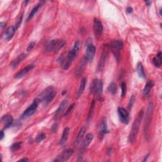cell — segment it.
Returning a JSON list of instances; mask_svg holds the SVG:
<instances>
[{
	"label": "cell",
	"mask_w": 162,
	"mask_h": 162,
	"mask_svg": "<svg viewBox=\"0 0 162 162\" xmlns=\"http://www.w3.org/2000/svg\"><path fill=\"white\" fill-rule=\"evenodd\" d=\"M143 115H144V112L143 110H141L140 112V113H138L137 116L136 117V119L134 121V123L132 126V127H131L129 136V141L131 143H134L136 140V137L139 133V130H140V126L141 124V122L143 119Z\"/></svg>",
	"instance_id": "6da1fadb"
},
{
	"label": "cell",
	"mask_w": 162,
	"mask_h": 162,
	"mask_svg": "<svg viewBox=\"0 0 162 162\" xmlns=\"http://www.w3.org/2000/svg\"><path fill=\"white\" fill-rule=\"evenodd\" d=\"M80 48H81V43L79 41H77L74 45L72 50H71L68 53L67 60L64 65V70H68L69 67H71L72 61L79 53Z\"/></svg>",
	"instance_id": "7a4b0ae2"
},
{
	"label": "cell",
	"mask_w": 162,
	"mask_h": 162,
	"mask_svg": "<svg viewBox=\"0 0 162 162\" xmlns=\"http://www.w3.org/2000/svg\"><path fill=\"white\" fill-rule=\"evenodd\" d=\"M57 95V91L53 87L50 86L46 88L41 94V101L43 102L44 106H48L55 98Z\"/></svg>",
	"instance_id": "3957f363"
},
{
	"label": "cell",
	"mask_w": 162,
	"mask_h": 162,
	"mask_svg": "<svg viewBox=\"0 0 162 162\" xmlns=\"http://www.w3.org/2000/svg\"><path fill=\"white\" fill-rule=\"evenodd\" d=\"M103 84L102 81L99 79H95L91 84V93L96 96H100L103 92Z\"/></svg>",
	"instance_id": "277c9868"
},
{
	"label": "cell",
	"mask_w": 162,
	"mask_h": 162,
	"mask_svg": "<svg viewBox=\"0 0 162 162\" xmlns=\"http://www.w3.org/2000/svg\"><path fill=\"white\" fill-rule=\"evenodd\" d=\"M41 99L40 98H36L33 103L30 105L27 109L24 112V113H22L21 115V119H26L29 118V117L32 116V115L36 112L38 106H39L40 103H41Z\"/></svg>",
	"instance_id": "5b68a950"
},
{
	"label": "cell",
	"mask_w": 162,
	"mask_h": 162,
	"mask_svg": "<svg viewBox=\"0 0 162 162\" xmlns=\"http://www.w3.org/2000/svg\"><path fill=\"white\" fill-rule=\"evenodd\" d=\"M65 44V41L61 40H53L50 42V43L46 46V51H53L54 53H57L62 48Z\"/></svg>",
	"instance_id": "8992f818"
},
{
	"label": "cell",
	"mask_w": 162,
	"mask_h": 162,
	"mask_svg": "<svg viewBox=\"0 0 162 162\" xmlns=\"http://www.w3.org/2000/svg\"><path fill=\"white\" fill-rule=\"evenodd\" d=\"M123 41L121 40H114L111 44L112 51L117 61L120 59V51L123 48Z\"/></svg>",
	"instance_id": "52a82bcc"
},
{
	"label": "cell",
	"mask_w": 162,
	"mask_h": 162,
	"mask_svg": "<svg viewBox=\"0 0 162 162\" xmlns=\"http://www.w3.org/2000/svg\"><path fill=\"white\" fill-rule=\"evenodd\" d=\"M109 44H104L103 48L102 53L101 54V57H100V59L99 61V64L98 65V70L102 71L104 68L106 61L109 56Z\"/></svg>",
	"instance_id": "ba28073f"
},
{
	"label": "cell",
	"mask_w": 162,
	"mask_h": 162,
	"mask_svg": "<svg viewBox=\"0 0 162 162\" xmlns=\"http://www.w3.org/2000/svg\"><path fill=\"white\" fill-rule=\"evenodd\" d=\"M153 110V103H150L148 105V109H147V113H146V117L145 124H144V133L145 134L146 137L148 136V134L149 132V128H150V125L151 123Z\"/></svg>",
	"instance_id": "9c48e42d"
},
{
	"label": "cell",
	"mask_w": 162,
	"mask_h": 162,
	"mask_svg": "<svg viewBox=\"0 0 162 162\" xmlns=\"http://www.w3.org/2000/svg\"><path fill=\"white\" fill-rule=\"evenodd\" d=\"M92 140H93V135H92V134H88L85 137V138L84 139V140L82 141V143L81 144V149L79 153V158H82L84 152L88 148L89 145L92 142Z\"/></svg>",
	"instance_id": "30bf717a"
},
{
	"label": "cell",
	"mask_w": 162,
	"mask_h": 162,
	"mask_svg": "<svg viewBox=\"0 0 162 162\" xmlns=\"http://www.w3.org/2000/svg\"><path fill=\"white\" fill-rule=\"evenodd\" d=\"M118 113L121 122L126 125L128 124L129 121V114L128 111L123 108L119 107L118 109Z\"/></svg>",
	"instance_id": "8fae6325"
},
{
	"label": "cell",
	"mask_w": 162,
	"mask_h": 162,
	"mask_svg": "<svg viewBox=\"0 0 162 162\" xmlns=\"http://www.w3.org/2000/svg\"><path fill=\"white\" fill-rule=\"evenodd\" d=\"M103 30V26L102 22L98 19H95L93 22V30L95 35L96 37H99L102 35Z\"/></svg>",
	"instance_id": "7c38bea8"
},
{
	"label": "cell",
	"mask_w": 162,
	"mask_h": 162,
	"mask_svg": "<svg viewBox=\"0 0 162 162\" xmlns=\"http://www.w3.org/2000/svg\"><path fill=\"white\" fill-rule=\"evenodd\" d=\"M98 130L99 136L101 137H103L104 135L109 133V130L108 129L107 125V119L106 117H103L101 122H100L98 126Z\"/></svg>",
	"instance_id": "4fadbf2b"
},
{
	"label": "cell",
	"mask_w": 162,
	"mask_h": 162,
	"mask_svg": "<svg viewBox=\"0 0 162 162\" xmlns=\"http://www.w3.org/2000/svg\"><path fill=\"white\" fill-rule=\"evenodd\" d=\"M74 153V150L72 149H68L61 153L57 158L54 160L55 161H65L70 158Z\"/></svg>",
	"instance_id": "5bb4252c"
},
{
	"label": "cell",
	"mask_w": 162,
	"mask_h": 162,
	"mask_svg": "<svg viewBox=\"0 0 162 162\" xmlns=\"http://www.w3.org/2000/svg\"><path fill=\"white\" fill-rule=\"evenodd\" d=\"M95 53H96V48L93 44L92 43L87 45L86 58L88 61H92L93 60Z\"/></svg>",
	"instance_id": "9a60e30c"
},
{
	"label": "cell",
	"mask_w": 162,
	"mask_h": 162,
	"mask_svg": "<svg viewBox=\"0 0 162 162\" xmlns=\"http://www.w3.org/2000/svg\"><path fill=\"white\" fill-rule=\"evenodd\" d=\"M2 122L3 124L4 129L9 128L13 123V119L12 116L9 115H6L2 118Z\"/></svg>",
	"instance_id": "2e32d148"
},
{
	"label": "cell",
	"mask_w": 162,
	"mask_h": 162,
	"mask_svg": "<svg viewBox=\"0 0 162 162\" xmlns=\"http://www.w3.org/2000/svg\"><path fill=\"white\" fill-rule=\"evenodd\" d=\"M34 67H35V66L34 65H27L26 67H25L24 68H23L22 70L19 71L16 75H15V78L16 79H20V78H23V77L26 75L28 72H29L30 71H32Z\"/></svg>",
	"instance_id": "e0dca14e"
},
{
	"label": "cell",
	"mask_w": 162,
	"mask_h": 162,
	"mask_svg": "<svg viewBox=\"0 0 162 162\" xmlns=\"http://www.w3.org/2000/svg\"><path fill=\"white\" fill-rule=\"evenodd\" d=\"M17 28L15 27V26H12L8 28L6 30V32L4 34V39L6 41H10L12 40V38L14 36V34L16 31Z\"/></svg>",
	"instance_id": "ac0fdd59"
},
{
	"label": "cell",
	"mask_w": 162,
	"mask_h": 162,
	"mask_svg": "<svg viewBox=\"0 0 162 162\" xmlns=\"http://www.w3.org/2000/svg\"><path fill=\"white\" fill-rule=\"evenodd\" d=\"M67 105H68V101L67 99L64 100V101L61 103L59 107L58 108L57 110L55 112V118L56 119H57L58 118H59L60 117V115H61V113H62L64 112V110L66 109Z\"/></svg>",
	"instance_id": "d6986e66"
},
{
	"label": "cell",
	"mask_w": 162,
	"mask_h": 162,
	"mask_svg": "<svg viewBox=\"0 0 162 162\" xmlns=\"http://www.w3.org/2000/svg\"><path fill=\"white\" fill-rule=\"evenodd\" d=\"M43 3H44V2H40L38 4H37L33 8V9L32 10L31 12H30V13H29V16H28V17L27 19V22H29V20H31L35 16L36 14L38 12V11H39V10L41 9V6H43Z\"/></svg>",
	"instance_id": "ffe728a7"
},
{
	"label": "cell",
	"mask_w": 162,
	"mask_h": 162,
	"mask_svg": "<svg viewBox=\"0 0 162 162\" xmlns=\"http://www.w3.org/2000/svg\"><path fill=\"white\" fill-rule=\"evenodd\" d=\"M86 82H87V79L86 78H84L81 79L79 90L78 91V93H77V98L78 99L81 98V96L82 95L84 89H85V88H86Z\"/></svg>",
	"instance_id": "44dd1931"
},
{
	"label": "cell",
	"mask_w": 162,
	"mask_h": 162,
	"mask_svg": "<svg viewBox=\"0 0 162 162\" xmlns=\"http://www.w3.org/2000/svg\"><path fill=\"white\" fill-rule=\"evenodd\" d=\"M86 129L85 127H82L80 130H79V132L78 134V136L76 137L75 140L74 141V144L75 145H78L79 144L81 143V142L82 141V140L83 139V137L86 133Z\"/></svg>",
	"instance_id": "7402d4cb"
},
{
	"label": "cell",
	"mask_w": 162,
	"mask_h": 162,
	"mask_svg": "<svg viewBox=\"0 0 162 162\" xmlns=\"http://www.w3.org/2000/svg\"><path fill=\"white\" fill-rule=\"evenodd\" d=\"M155 85V82L153 81H150L147 83H146V86L143 89V95L145 96H147L149 95L150 92L151 91V89L153 88V87Z\"/></svg>",
	"instance_id": "603a6c76"
},
{
	"label": "cell",
	"mask_w": 162,
	"mask_h": 162,
	"mask_svg": "<svg viewBox=\"0 0 162 162\" xmlns=\"http://www.w3.org/2000/svg\"><path fill=\"white\" fill-rule=\"evenodd\" d=\"M68 134H69V129L68 127H66L64 129L63 131L62 136H61V138L60 141V144L61 146H64L66 144L68 140Z\"/></svg>",
	"instance_id": "cb8c5ba5"
},
{
	"label": "cell",
	"mask_w": 162,
	"mask_h": 162,
	"mask_svg": "<svg viewBox=\"0 0 162 162\" xmlns=\"http://www.w3.org/2000/svg\"><path fill=\"white\" fill-rule=\"evenodd\" d=\"M87 62H88V60H87V59L86 58H84L83 59H82L81 60L79 65L78 67V69H77V71H76L77 74L80 75L81 74H82V72L84 71V67H85V66H86Z\"/></svg>",
	"instance_id": "d4e9b609"
},
{
	"label": "cell",
	"mask_w": 162,
	"mask_h": 162,
	"mask_svg": "<svg viewBox=\"0 0 162 162\" xmlns=\"http://www.w3.org/2000/svg\"><path fill=\"white\" fill-rule=\"evenodd\" d=\"M26 55H25L24 53H22V54H21V55H19L16 58H15V59L12 61V67L13 68L17 67V65L21 62V61L26 58Z\"/></svg>",
	"instance_id": "484cf974"
},
{
	"label": "cell",
	"mask_w": 162,
	"mask_h": 162,
	"mask_svg": "<svg viewBox=\"0 0 162 162\" xmlns=\"http://www.w3.org/2000/svg\"><path fill=\"white\" fill-rule=\"evenodd\" d=\"M161 52L159 51L157 55L153 59V64L156 67H160L161 65Z\"/></svg>",
	"instance_id": "4316f807"
},
{
	"label": "cell",
	"mask_w": 162,
	"mask_h": 162,
	"mask_svg": "<svg viewBox=\"0 0 162 162\" xmlns=\"http://www.w3.org/2000/svg\"><path fill=\"white\" fill-rule=\"evenodd\" d=\"M137 72L140 78H143V79L146 78V74L144 72V67H143V64L141 62H139L137 65Z\"/></svg>",
	"instance_id": "83f0119b"
},
{
	"label": "cell",
	"mask_w": 162,
	"mask_h": 162,
	"mask_svg": "<svg viewBox=\"0 0 162 162\" xmlns=\"http://www.w3.org/2000/svg\"><path fill=\"white\" fill-rule=\"evenodd\" d=\"M108 91H109L110 93H111L112 95H115L117 91V84L114 82H111L109 86V88H108Z\"/></svg>",
	"instance_id": "f1b7e54d"
},
{
	"label": "cell",
	"mask_w": 162,
	"mask_h": 162,
	"mask_svg": "<svg viewBox=\"0 0 162 162\" xmlns=\"http://www.w3.org/2000/svg\"><path fill=\"white\" fill-rule=\"evenodd\" d=\"M23 145V142L22 141H19V142H17V143H13L10 147V149L12 151H17L19 150Z\"/></svg>",
	"instance_id": "f546056e"
},
{
	"label": "cell",
	"mask_w": 162,
	"mask_h": 162,
	"mask_svg": "<svg viewBox=\"0 0 162 162\" xmlns=\"http://www.w3.org/2000/svg\"><path fill=\"white\" fill-rule=\"evenodd\" d=\"M121 89H122V92H121V96L122 98L124 97L126 95L127 92V86L125 82H123L121 84Z\"/></svg>",
	"instance_id": "4dcf8cb0"
},
{
	"label": "cell",
	"mask_w": 162,
	"mask_h": 162,
	"mask_svg": "<svg viewBox=\"0 0 162 162\" xmlns=\"http://www.w3.org/2000/svg\"><path fill=\"white\" fill-rule=\"evenodd\" d=\"M95 100H92V102L91 105V106H90V109H89V115H88V120H89L91 118L92 113V112H93V110H94V108H95Z\"/></svg>",
	"instance_id": "1f68e13d"
},
{
	"label": "cell",
	"mask_w": 162,
	"mask_h": 162,
	"mask_svg": "<svg viewBox=\"0 0 162 162\" xmlns=\"http://www.w3.org/2000/svg\"><path fill=\"white\" fill-rule=\"evenodd\" d=\"M46 136L45 134H44V133H41V134H39V135H38V136H37L36 141V142L38 143H41V141H43L44 140V139L46 138Z\"/></svg>",
	"instance_id": "d6a6232c"
},
{
	"label": "cell",
	"mask_w": 162,
	"mask_h": 162,
	"mask_svg": "<svg viewBox=\"0 0 162 162\" xmlns=\"http://www.w3.org/2000/svg\"><path fill=\"white\" fill-rule=\"evenodd\" d=\"M134 102H135V96H134V95L131 96L130 99V100H129V105H128V109H129V110H130V109H131V108L133 107Z\"/></svg>",
	"instance_id": "836d02e7"
},
{
	"label": "cell",
	"mask_w": 162,
	"mask_h": 162,
	"mask_svg": "<svg viewBox=\"0 0 162 162\" xmlns=\"http://www.w3.org/2000/svg\"><path fill=\"white\" fill-rule=\"evenodd\" d=\"M74 106H75V104H72V105H71L70 106H69L68 108V109L66 110L65 113V116H67V115H68L69 114L71 113V112L72 111V110L74 109Z\"/></svg>",
	"instance_id": "e575fe53"
},
{
	"label": "cell",
	"mask_w": 162,
	"mask_h": 162,
	"mask_svg": "<svg viewBox=\"0 0 162 162\" xmlns=\"http://www.w3.org/2000/svg\"><path fill=\"white\" fill-rule=\"evenodd\" d=\"M36 45V42H32V43H30L29 44V45L28 46V47L27 48V51H29L30 50H32L34 48V46Z\"/></svg>",
	"instance_id": "d590c367"
},
{
	"label": "cell",
	"mask_w": 162,
	"mask_h": 162,
	"mask_svg": "<svg viewBox=\"0 0 162 162\" xmlns=\"http://www.w3.org/2000/svg\"><path fill=\"white\" fill-rule=\"evenodd\" d=\"M22 18H23V16H22V15H21V17H20V18H19V20H17L16 25L15 26V27L17 28V29L19 28V26H20V24H21V23H22Z\"/></svg>",
	"instance_id": "8d00e7d4"
},
{
	"label": "cell",
	"mask_w": 162,
	"mask_h": 162,
	"mask_svg": "<svg viewBox=\"0 0 162 162\" xmlns=\"http://www.w3.org/2000/svg\"><path fill=\"white\" fill-rule=\"evenodd\" d=\"M126 10H127V12L128 13H132V12H133V8H131V7H128Z\"/></svg>",
	"instance_id": "74e56055"
},
{
	"label": "cell",
	"mask_w": 162,
	"mask_h": 162,
	"mask_svg": "<svg viewBox=\"0 0 162 162\" xmlns=\"http://www.w3.org/2000/svg\"><path fill=\"white\" fill-rule=\"evenodd\" d=\"M4 137H5V134H4V132H3V130H2V131H1V138H0V140H2L4 138Z\"/></svg>",
	"instance_id": "f35d334b"
},
{
	"label": "cell",
	"mask_w": 162,
	"mask_h": 162,
	"mask_svg": "<svg viewBox=\"0 0 162 162\" xmlns=\"http://www.w3.org/2000/svg\"><path fill=\"white\" fill-rule=\"evenodd\" d=\"M5 24L4 22H1V23H0V27H1V29H2L3 28Z\"/></svg>",
	"instance_id": "ab89813d"
},
{
	"label": "cell",
	"mask_w": 162,
	"mask_h": 162,
	"mask_svg": "<svg viewBox=\"0 0 162 162\" xmlns=\"http://www.w3.org/2000/svg\"><path fill=\"white\" fill-rule=\"evenodd\" d=\"M20 161H28L29 160L27 159V158H23V159H21L19 160Z\"/></svg>",
	"instance_id": "60d3db41"
},
{
	"label": "cell",
	"mask_w": 162,
	"mask_h": 162,
	"mask_svg": "<svg viewBox=\"0 0 162 162\" xmlns=\"http://www.w3.org/2000/svg\"><path fill=\"white\" fill-rule=\"evenodd\" d=\"M146 2V5H147L148 6H150L151 5V2H149V1H147V2Z\"/></svg>",
	"instance_id": "b9f144b4"
}]
</instances>
